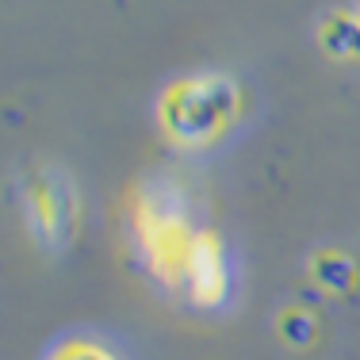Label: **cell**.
I'll list each match as a JSON object with an SVG mask.
<instances>
[{
    "instance_id": "obj_1",
    "label": "cell",
    "mask_w": 360,
    "mask_h": 360,
    "mask_svg": "<svg viewBox=\"0 0 360 360\" xmlns=\"http://www.w3.org/2000/svg\"><path fill=\"white\" fill-rule=\"evenodd\" d=\"M58 360H108L100 349H92V345H77V349H70V353H62Z\"/></svg>"
}]
</instances>
